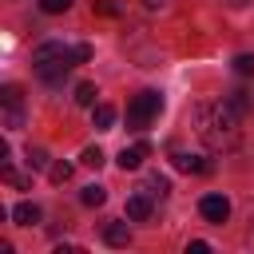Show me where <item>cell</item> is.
Segmentation results:
<instances>
[{
	"mask_svg": "<svg viewBox=\"0 0 254 254\" xmlns=\"http://www.w3.org/2000/svg\"><path fill=\"white\" fill-rule=\"evenodd\" d=\"M194 131L210 151H234L242 143V127H238V107L230 99L218 103H198L194 107Z\"/></svg>",
	"mask_w": 254,
	"mask_h": 254,
	"instance_id": "obj_1",
	"label": "cell"
},
{
	"mask_svg": "<svg viewBox=\"0 0 254 254\" xmlns=\"http://www.w3.org/2000/svg\"><path fill=\"white\" fill-rule=\"evenodd\" d=\"M91 60V44H60V40H48V44H40L36 52H32V71L48 83V87H60L64 79H67V71L75 67V64H87Z\"/></svg>",
	"mask_w": 254,
	"mask_h": 254,
	"instance_id": "obj_2",
	"label": "cell"
},
{
	"mask_svg": "<svg viewBox=\"0 0 254 254\" xmlns=\"http://www.w3.org/2000/svg\"><path fill=\"white\" fill-rule=\"evenodd\" d=\"M159 111H163V95H159V91H139V95L127 103V127L143 131V127H151V123L159 119Z\"/></svg>",
	"mask_w": 254,
	"mask_h": 254,
	"instance_id": "obj_3",
	"label": "cell"
},
{
	"mask_svg": "<svg viewBox=\"0 0 254 254\" xmlns=\"http://www.w3.org/2000/svg\"><path fill=\"white\" fill-rule=\"evenodd\" d=\"M198 214L206 222H226L230 218V198L226 194H202L198 198Z\"/></svg>",
	"mask_w": 254,
	"mask_h": 254,
	"instance_id": "obj_4",
	"label": "cell"
},
{
	"mask_svg": "<svg viewBox=\"0 0 254 254\" xmlns=\"http://www.w3.org/2000/svg\"><path fill=\"white\" fill-rule=\"evenodd\" d=\"M151 210H155V194L139 187V190L127 198V218H131V222H147V218H151Z\"/></svg>",
	"mask_w": 254,
	"mask_h": 254,
	"instance_id": "obj_5",
	"label": "cell"
},
{
	"mask_svg": "<svg viewBox=\"0 0 254 254\" xmlns=\"http://www.w3.org/2000/svg\"><path fill=\"white\" fill-rule=\"evenodd\" d=\"M147 155H151V143H135V147H123V151H119V159H115V163H119V167H123V171H139V167H143V159H147Z\"/></svg>",
	"mask_w": 254,
	"mask_h": 254,
	"instance_id": "obj_6",
	"label": "cell"
},
{
	"mask_svg": "<svg viewBox=\"0 0 254 254\" xmlns=\"http://www.w3.org/2000/svg\"><path fill=\"white\" fill-rule=\"evenodd\" d=\"M171 159H175V167H179V171H190V175H206V171H210V163H206L202 155H187V151H175Z\"/></svg>",
	"mask_w": 254,
	"mask_h": 254,
	"instance_id": "obj_7",
	"label": "cell"
},
{
	"mask_svg": "<svg viewBox=\"0 0 254 254\" xmlns=\"http://www.w3.org/2000/svg\"><path fill=\"white\" fill-rule=\"evenodd\" d=\"M12 222H16V226L40 222V206H36V202H16V206H12Z\"/></svg>",
	"mask_w": 254,
	"mask_h": 254,
	"instance_id": "obj_8",
	"label": "cell"
},
{
	"mask_svg": "<svg viewBox=\"0 0 254 254\" xmlns=\"http://www.w3.org/2000/svg\"><path fill=\"white\" fill-rule=\"evenodd\" d=\"M103 242H107V246H127V242H131L127 222H107V226H103Z\"/></svg>",
	"mask_w": 254,
	"mask_h": 254,
	"instance_id": "obj_9",
	"label": "cell"
},
{
	"mask_svg": "<svg viewBox=\"0 0 254 254\" xmlns=\"http://www.w3.org/2000/svg\"><path fill=\"white\" fill-rule=\"evenodd\" d=\"M91 123H95V131H111L115 107H111V103H95V107H91Z\"/></svg>",
	"mask_w": 254,
	"mask_h": 254,
	"instance_id": "obj_10",
	"label": "cell"
},
{
	"mask_svg": "<svg viewBox=\"0 0 254 254\" xmlns=\"http://www.w3.org/2000/svg\"><path fill=\"white\" fill-rule=\"evenodd\" d=\"M4 127L8 131H20L24 127V99L20 103H4Z\"/></svg>",
	"mask_w": 254,
	"mask_h": 254,
	"instance_id": "obj_11",
	"label": "cell"
},
{
	"mask_svg": "<svg viewBox=\"0 0 254 254\" xmlns=\"http://www.w3.org/2000/svg\"><path fill=\"white\" fill-rule=\"evenodd\" d=\"M79 202H83V206H103V202H107V190L91 183V187H83V190H79Z\"/></svg>",
	"mask_w": 254,
	"mask_h": 254,
	"instance_id": "obj_12",
	"label": "cell"
},
{
	"mask_svg": "<svg viewBox=\"0 0 254 254\" xmlns=\"http://www.w3.org/2000/svg\"><path fill=\"white\" fill-rule=\"evenodd\" d=\"M95 95H99L95 83H79V87H75V103H79V107H95Z\"/></svg>",
	"mask_w": 254,
	"mask_h": 254,
	"instance_id": "obj_13",
	"label": "cell"
},
{
	"mask_svg": "<svg viewBox=\"0 0 254 254\" xmlns=\"http://www.w3.org/2000/svg\"><path fill=\"white\" fill-rule=\"evenodd\" d=\"M230 103H234V107H238V115H246V111H250V107H254V95H250V91H242V87H238V91H230Z\"/></svg>",
	"mask_w": 254,
	"mask_h": 254,
	"instance_id": "obj_14",
	"label": "cell"
},
{
	"mask_svg": "<svg viewBox=\"0 0 254 254\" xmlns=\"http://www.w3.org/2000/svg\"><path fill=\"white\" fill-rule=\"evenodd\" d=\"M143 190H151V194H155V198H163V194H167V190H171V183H167V179H163V175H151V179H147V183H143Z\"/></svg>",
	"mask_w": 254,
	"mask_h": 254,
	"instance_id": "obj_15",
	"label": "cell"
},
{
	"mask_svg": "<svg viewBox=\"0 0 254 254\" xmlns=\"http://www.w3.org/2000/svg\"><path fill=\"white\" fill-rule=\"evenodd\" d=\"M79 163H83V167H95V171H99V167H103V151H99V147H83Z\"/></svg>",
	"mask_w": 254,
	"mask_h": 254,
	"instance_id": "obj_16",
	"label": "cell"
},
{
	"mask_svg": "<svg viewBox=\"0 0 254 254\" xmlns=\"http://www.w3.org/2000/svg\"><path fill=\"white\" fill-rule=\"evenodd\" d=\"M48 179H52V183H67V179H71V163H52V167H48Z\"/></svg>",
	"mask_w": 254,
	"mask_h": 254,
	"instance_id": "obj_17",
	"label": "cell"
},
{
	"mask_svg": "<svg viewBox=\"0 0 254 254\" xmlns=\"http://www.w3.org/2000/svg\"><path fill=\"white\" fill-rule=\"evenodd\" d=\"M234 71H238V75H254V56H250V52L234 56Z\"/></svg>",
	"mask_w": 254,
	"mask_h": 254,
	"instance_id": "obj_18",
	"label": "cell"
},
{
	"mask_svg": "<svg viewBox=\"0 0 254 254\" xmlns=\"http://www.w3.org/2000/svg\"><path fill=\"white\" fill-rule=\"evenodd\" d=\"M40 8L56 16V12H67V8H71V0H40Z\"/></svg>",
	"mask_w": 254,
	"mask_h": 254,
	"instance_id": "obj_19",
	"label": "cell"
},
{
	"mask_svg": "<svg viewBox=\"0 0 254 254\" xmlns=\"http://www.w3.org/2000/svg\"><path fill=\"white\" fill-rule=\"evenodd\" d=\"M95 12L99 16H119V4L115 0H95Z\"/></svg>",
	"mask_w": 254,
	"mask_h": 254,
	"instance_id": "obj_20",
	"label": "cell"
},
{
	"mask_svg": "<svg viewBox=\"0 0 254 254\" xmlns=\"http://www.w3.org/2000/svg\"><path fill=\"white\" fill-rule=\"evenodd\" d=\"M28 167H48V155L36 147V151H28Z\"/></svg>",
	"mask_w": 254,
	"mask_h": 254,
	"instance_id": "obj_21",
	"label": "cell"
},
{
	"mask_svg": "<svg viewBox=\"0 0 254 254\" xmlns=\"http://www.w3.org/2000/svg\"><path fill=\"white\" fill-rule=\"evenodd\" d=\"M206 250H210L206 242H190V246H187V254H206Z\"/></svg>",
	"mask_w": 254,
	"mask_h": 254,
	"instance_id": "obj_22",
	"label": "cell"
},
{
	"mask_svg": "<svg viewBox=\"0 0 254 254\" xmlns=\"http://www.w3.org/2000/svg\"><path fill=\"white\" fill-rule=\"evenodd\" d=\"M143 4H147V8H163L167 0H143Z\"/></svg>",
	"mask_w": 254,
	"mask_h": 254,
	"instance_id": "obj_23",
	"label": "cell"
},
{
	"mask_svg": "<svg viewBox=\"0 0 254 254\" xmlns=\"http://www.w3.org/2000/svg\"><path fill=\"white\" fill-rule=\"evenodd\" d=\"M250 242H254V218H250Z\"/></svg>",
	"mask_w": 254,
	"mask_h": 254,
	"instance_id": "obj_24",
	"label": "cell"
},
{
	"mask_svg": "<svg viewBox=\"0 0 254 254\" xmlns=\"http://www.w3.org/2000/svg\"><path fill=\"white\" fill-rule=\"evenodd\" d=\"M230 4H246V0H230Z\"/></svg>",
	"mask_w": 254,
	"mask_h": 254,
	"instance_id": "obj_25",
	"label": "cell"
}]
</instances>
